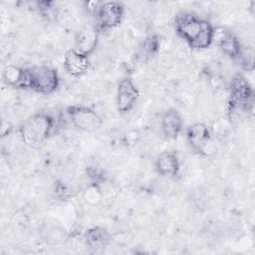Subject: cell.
Listing matches in <instances>:
<instances>
[{"label":"cell","mask_w":255,"mask_h":255,"mask_svg":"<svg viewBox=\"0 0 255 255\" xmlns=\"http://www.w3.org/2000/svg\"><path fill=\"white\" fill-rule=\"evenodd\" d=\"M58 121L51 115L39 113L29 117L19 128V133L27 145H36L45 141L56 129Z\"/></svg>","instance_id":"1"},{"label":"cell","mask_w":255,"mask_h":255,"mask_svg":"<svg viewBox=\"0 0 255 255\" xmlns=\"http://www.w3.org/2000/svg\"><path fill=\"white\" fill-rule=\"evenodd\" d=\"M30 89L42 95L54 93L60 84V77L56 69L39 65L29 68Z\"/></svg>","instance_id":"2"},{"label":"cell","mask_w":255,"mask_h":255,"mask_svg":"<svg viewBox=\"0 0 255 255\" xmlns=\"http://www.w3.org/2000/svg\"><path fill=\"white\" fill-rule=\"evenodd\" d=\"M67 115L72 125L81 130L94 131L103 123L102 118L96 110L83 105H73L67 108Z\"/></svg>","instance_id":"3"},{"label":"cell","mask_w":255,"mask_h":255,"mask_svg":"<svg viewBox=\"0 0 255 255\" xmlns=\"http://www.w3.org/2000/svg\"><path fill=\"white\" fill-rule=\"evenodd\" d=\"M207 21L191 13H180L175 18V29L179 37L191 47L204 29Z\"/></svg>","instance_id":"4"},{"label":"cell","mask_w":255,"mask_h":255,"mask_svg":"<svg viewBox=\"0 0 255 255\" xmlns=\"http://www.w3.org/2000/svg\"><path fill=\"white\" fill-rule=\"evenodd\" d=\"M125 14V7L120 2L100 3L96 12V22L98 29L105 31L113 30L121 24Z\"/></svg>","instance_id":"5"},{"label":"cell","mask_w":255,"mask_h":255,"mask_svg":"<svg viewBox=\"0 0 255 255\" xmlns=\"http://www.w3.org/2000/svg\"><path fill=\"white\" fill-rule=\"evenodd\" d=\"M138 88L130 78L120 81L117 88L116 107L120 113H128L133 109L138 99Z\"/></svg>","instance_id":"6"},{"label":"cell","mask_w":255,"mask_h":255,"mask_svg":"<svg viewBox=\"0 0 255 255\" xmlns=\"http://www.w3.org/2000/svg\"><path fill=\"white\" fill-rule=\"evenodd\" d=\"M99 38L100 34L97 26L92 24L84 25L75 35L74 50L78 51L81 54L89 56L96 50L99 43Z\"/></svg>","instance_id":"7"},{"label":"cell","mask_w":255,"mask_h":255,"mask_svg":"<svg viewBox=\"0 0 255 255\" xmlns=\"http://www.w3.org/2000/svg\"><path fill=\"white\" fill-rule=\"evenodd\" d=\"M63 65L65 71L69 76L78 78L86 74L90 67V60L88 56L72 49L66 52Z\"/></svg>","instance_id":"8"},{"label":"cell","mask_w":255,"mask_h":255,"mask_svg":"<svg viewBox=\"0 0 255 255\" xmlns=\"http://www.w3.org/2000/svg\"><path fill=\"white\" fill-rule=\"evenodd\" d=\"M183 121L179 113L173 109L165 111L159 121V128L164 137L168 139L176 138L182 130Z\"/></svg>","instance_id":"9"},{"label":"cell","mask_w":255,"mask_h":255,"mask_svg":"<svg viewBox=\"0 0 255 255\" xmlns=\"http://www.w3.org/2000/svg\"><path fill=\"white\" fill-rule=\"evenodd\" d=\"M2 79L9 87L30 89L29 69L16 65H7L2 71Z\"/></svg>","instance_id":"10"},{"label":"cell","mask_w":255,"mask_h":255,"mask_svg":"<svg viewBox=\"0 0 255 255\" xmlns=\"http://www.w3.org/2000/svg\"><path fill=\"white\" fill-rule=\"evenodd\" d=\"M155 169L162 176H175L180 170V161L173 151H162L155 159Z\"/></svg>","instance_id":"11"},{"label":"cell","mask_w":255,"mask_h":255,"mask_svg":"<svg viewBox=\"0 0 255 255\" xmlns=\"http://www.w3.org/2000/svg\"><path fill=\"white\" fill-rule=\"evenodd\" d=\"M210 138L208 127L203 123H194L188 127L186 131V140L196 151L200 149L205 141Z\"/></svg>","instance_id":"12"},{"label":"cell","mask_w":255,"mask_h":255,"mask_svg":"<svg viewBox=\"0 0 255 255\" xmlns=\"http://www.w3.org/2000/svg\"><path fill=\"white\" fill-rule=\"evenodd\" d=\"M112 239V235L103 227H93L86 231L84 241L90 248H104L107 247Z\"/></svg>","instance_id":"13"},{"label":"cell","mask_w":255,"mask_h":255,"mask_svg":"<svg viewBox=\"0 0 255 255\" xmlns=\"http://www.w3.org/2000/svg\"><path fill=\"white\" fill-rule=\"evenodd\" d=\"M41 234L44 240L53 245L63 244L68 239L67 231L59 224L45 223L41 227Z\"/></svg>","instance_id":"14"},{"label":"cell","mask_w":255,"mask_h":255,"mask_svg":"<svg viewBox=\"0 0 255 255\" xmlns=\"http://www.w3.org/2000/svg\"><path fill=\"white\" fill-rule=\"evenodd\" d=\"M140 139V132L136 128H130L127 130L122 137V140L126 146H133Z\"/></svg>","instance_id":"15"},{"label":"cell","mask_w":255,"mask_h":255,"mask_svg":"<svg viewBox=\"0 0 255 255\" xmlns=\"http://www.w3.org/2000/svg\"><path fill=\"white\" fill-rule=\"evenodd\" d=\"M127 33L128 34V42H131V41H132V39H133V36L131 35L130 31H128V30H127ZM127 41H128V35L123 36V42L125 43V42H127Z\"/></svg>","instance_id":"16"}]
</instances>
